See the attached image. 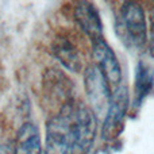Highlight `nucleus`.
<instances>
[{"instance_id":"1","label":"nucleus","mask_w":154,"mask_h":154,"mask_svg":"<svg viewBox=\"0 0 154 154\" xmlns=\"http://www.w3.org/2000/svg\"><path fill=\"white\" fill-rule=\"evenodd\" d=\"M120 41L133 50H142L147 43V23L143 8L135 2H125L116 18Z\"/></svg>"},{"instance_id":"2","label":"nucleus","mask_w":154,"mask_h":154,"mask_svg":"<svg viewBox=\"0 0 154 154\" xmlns=\"http://www.w3.org/2000/svg\"><path fill=\"white\" fill-rule=\"evenodd\" d=\"M97 130L96 116L89 107L80 103L73 107L70 128V154H89Z\"/></svg>"},{"instance_id":"3","label":"nucleus","mask_w":154,"mask_h":154,"mask_svg":"<svg viewBox=\"0 0 154 154\" xmlns=\"http://www.w3.org/2000/svg\"><path fill=\"white\" fill-rule=\"evenodd\" d=\"M73 106L64 107L58 115L48 120L43 154H69Z\"/></svg>"},{"instance_id":"4","label":"nucleus","mask_w":154,"mask_h":154,"mask_svg":"<svg viewBox=\"0 0 154 154\" xmlns=\"http://www.w3.org/2000/svg\"><path fill=\"white\" fill-rule=\"evenodd\" d=\"M128 104H130L128 88L126 85H119L111 95V101L104 116L103 130H101L103 139L114 141L115 138L119 137L123 130V123L127 114Z\"/></svg>"},{"instance_id":"5","label":"nucleus","mask_w":154,"mask_h":154,"mask_svg":"<svg viewBox=\"0 0 154 154\" xmlns=\"http://www.w3.org/2000/svg\"><path fill=\"white\" fill-rule=\"evenodd\" d=\"M84 88L89 101L91 111L95 114V116H103V115L106 116L112 93L109 91L108 81L96 65H91L85 70Z\"/></svg>"},{"instance_id":"6","label":"nucleus","mask_w":154,"mask_h":154,"mask_svg":"<svg viewBox=\"0 0 154 154\" xmlns=\"http://www.w3.org/2000/svg\"><path fill=\"white\" fill-rule=\"evenodd\" d=\"M93 45V57L96 60V66L99 68L108 84L119 85L122 82V69L118 61L116 54L111 49V46L104 39H100Z\"/></svg>"},{"instance_id":"7","label":"nucleus","mask_w":154,"mask_h":154,"mask_svg":"<svg viewBox=\"0 0 154 154\" xmlns=\"http://www.w3.org/2000/svg\"><path fill=\"white\" fill-rule=\"evenodd\" d=\"M75 19L79 27L87 34L92 43L97 42L103 38V23L96 7L89 2L77 3L75 8Z\"/></svg>"},{"instance_id":"8","label":"nucleus","mask_w":154,"mask_h":154,"mask_svg":"<svg viewBox=\"0 0 154 154\" xmlns=\"http://www.w3.org/2000/svg\"><path fill=\"white\" fill-rule=\"evenodd\" d=\"M53 54L61 65L69 72L79 73L82 68V61L77 46L65 35H60L53 42Z\"/></svg>"},{"instance_id":"9","label":"nucleus","mask_w":154,"mask_h":154,"mask_svg":"<svg viewBox=\"0 0 154 154\" xmlns=\"http://www.w3.org/2000/svg\"><path fill=\"white\" fill-rule=\"evenodd\" d=\"M14 154H43L37 126L27 122L20 126L14 143Z\"/></svg>"},{"instance_id":"10","label":"nucleus","mask_w":154,"mask_h":154,"mask_svg":"<svg viewBox=\"0 0 154 154\" xmlns=\"http://www.w3.org/2000/svg\"><path fill=\"white\" fill-rule=\"evenodd\" d=\"M154 87V69L145 61H139L134 79V106L139 107Z\"/></svg>"},{"instance_id":"11","label":"nucleus","mask_w":154,"mask_h":154,"mask_svg":"<svg viewBox=\"0 0 154 154\" xmlns=\"http://www.w3.org/2000/svg\"><path fill=\"white\" fill-rule=\"evenodd\" d=\"M0 154H14V142L3 141L0 143Z\"/></svg>"},{"instance_id":"12","label":"nucleus","mask_w":154,"mask_h":154,"mask_svg":"<svg viewBox=\"0 0 154 154\" xmlns=\"http://www.w3.org/2000/svg\"><path fill=\"white\" fill-rule=\"evenodd\" d=\"M149 49L150 54L154 58V14L152 15V29H150V39H149Z\"/></svg>"}]
</instances>
